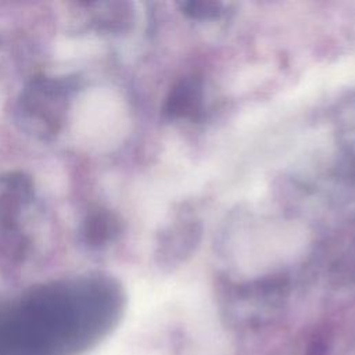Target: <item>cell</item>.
I'll return each mask as SVG.
<instances>
[{
  "mask_svg": "<svg viewBox=\"0 0 355 355\" xmlns=\"http://www.w3.org/2000/svg\"><path fill=\"white\" fill-rule=\"evenodd\" d=\"M204 100L202 82L198 76L182 78L171 90L165 111L172 118H191L201 111Z\"/></svg>",
  "mask_w": 355,
  "mask_h": 355,
  "instance_id": "cell-1",
  "label": "cell"
},
{
  "mask_svg": "<svg viewBox=\"0 0 355 355\" xmlns=\"http://www.w3.org/2000/svg\"><path fill=\"white\" fill-rule=\"evenodd\" d=\"M179 6L186 15L196 19L215 18L222 14V3L216 1H183Z\"/></svg>",
  "mask_w": 355,
  "mask_h": 355,
  "instance_id": "cell-2",
  "label": "cell"
},
{
  "mask_svg": "<svg viewBox=\"0 0 355 355\" xmlns=\"http://www.w3.org/2000/svg\"><path fill=\"white\" fill-rule=\"evenodd\" d=\"M305 355H327V345H326V343L322 338L313 340L308 345V348L305 351Z\"/></svg>",
  "mask_w": 355,
  "mask_h": 355,
  "instance_id": "cell-3",
  "label": "cell"
}]
</instances>
